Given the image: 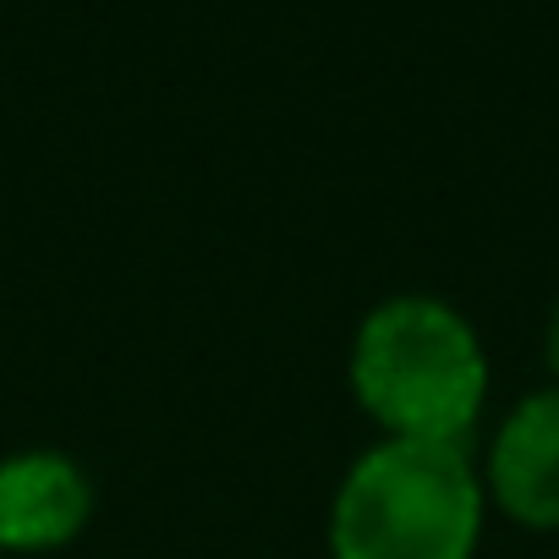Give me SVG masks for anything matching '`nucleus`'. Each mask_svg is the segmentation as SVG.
I'll return each mask as SVG.
<instances>
[{
  "label": "nucleus",
  "mask_w": 559,
  "mask_h": 559,
  "mask_svg": "<svg viewBox=\"0 0 559 559\" xmlns=\"http://www.w3.org/2000/svg\"><path fill=\"white\" fill-rule=\"evenodd\" d=\"M543 357H548V368H554V384H559V302H554V313H548V335H543Z\"/></svg>",
  "instance_id": "39448f33"
},
{
  "label": "nucleus",
  "mask_w": 559,
  "mask_h": 559,
  "mask_svg": "<svg viewBox=\"0 0 559 559\" xmlns=\"http://www.w3.org/2000/svg\"><path fill=\"white\" fill-rule=\"evenodd\" d=\"M483 493L532 532H559V384L510 406L488 444Z\"/></svg>",
  "instance_id": "7ed1b4c3"
},
{
  "label": "nucleus",
  "mask_w": 559,
  "mask_h": 559,
  "mask_svg": "<svg viewBox=\"0 0 559 559\" xmlns=\"http://www.w3.org/2000/svg\"><path fill=\"white\" fill-rule=\"evenodd\" d=\"M483 477L466 444L379 439L335 488L330 559H472Z\"/></svg>",
  "instance_id": "f03ea898"
},
{
  "label": "nucleus",
  "mask_w": 559,
  "mask_h": 559,
  "mask_svg": "<svg viewBox=\"0 0 559 559\" xmlns=\"http://www.w3.org/2000/svg\"><path fill=\"white\" fill-rule=\"evenodd\" d=\"M94 515L88 472L61 450H17L0 461V548L50 554L67 548Z\"/></svg>",
  "instance_id": "20e7f679"
},
{
  "label": "nucleus",
  "mask_w": 559,
  "mask_h": 559,
  "mask_svg": "<svg viewBox=\"0 0 559 559\" xmlns=\"http://www.w3.org/2000/svg\"><path fill=\"white\" fill-rule=\"evenodd\" d=\"M352 395L384 439L466 444L488 401L483 341L439 297H390L357 324Z\"/></svg>",
  "instance_id": "f257e3e1"
}]
</instances>
